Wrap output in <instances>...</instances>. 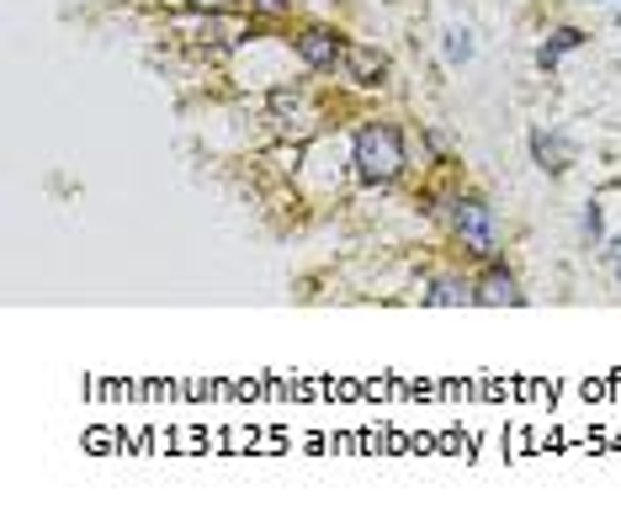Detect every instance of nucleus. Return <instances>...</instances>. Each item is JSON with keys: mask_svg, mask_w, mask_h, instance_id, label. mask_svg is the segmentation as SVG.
<instances>
[{"mask_svg": "<svg viewBox=\"0 0 621 520\" xmlns=\"http://www.w3.org/2000/svg\"><path fill=\"white\" fill-rule=\"evenodd\" d=\"M404 139H399V128L388 123H367L361 133H356V176L372 186H388L404 176Z\"/></svg>", "mask_w": 621, "mask_h": 520, "instance_id": "nucleus-1", "label": "nucleus"}, {"mask_svg": "<svg viewBox=\"0 0 621 520\" xmlns=\"http://www.w3.org/2000/svg\"><path fill=\"white\" fill-rule=\"evenodd\" d=\"M451 229L462 234V245L473 250L478 261H494V245H500V240H494V213H489L478 197H457V202H451Z\"/></svg>", "mask_w": 621, "mask_h": 520, "instance_id": "nucleus-2", "label": "nucleus"}, {"mask_svg": "<svg viewBox=\"0 0 621 520\" xmlns=\"http://www.w3.org/2000/svg\"><path fill=\"white\" fill-rule=\"evenodd\" d=\"M297 59L308 64V69H335V64L346 59V37H335L329 27H308L297 37Z\"/></svg>", "mask_w": 621, "mask_h": 520, "instance_id": "nucleus-3", "label": "nucleus"}, {"mask_svg": "<svg viewBox=\"0 0 621 520\" xmlns=\"http://www.w3.org/2000/svg\"><path fill=\"white\" fill-rule=\"evenodd\" d=\"M473 303H489V308H521L526 298H521V287H515V276L500 272V266H489V272L478 276L473 287Z\"/></svg>", "mask_w": 621, "mask_h": 520, "instance_id": "nucleus-4", "label": "nucleus"}, {"mask_svg": "<svg viewBox=\"0 0 621 520\" xmlns=\"http://www.w3.org/2000/svg\"><path fill=\"white\" fill-rule=\"evenodd\" d=\"M340 64L351 69L356 86H383V75H388V59L378 48H367V43H346V59Z\"/></svg>", "mask_w": 621, "mask_h": 520, "instance_id": "nucleus-5", "label": "nucleus"}, {"mask_svg": "<svg viewBox=\"0 0 621 520\" xmlns=\"http://www.w3.org/2000/svg\"><path fill=\"white\" fill-rule=\"evenodd\" d=\"M579 43H585V32H579V27L553 32V43H542V54H536V64H542V69H553V64H558L563 54H574Z\"/></svg>", "mask_w": 621, "mask_h": 520, "instance_id": "nucleus-6", "label": "nucleus"}, {"mask_svg": "<svg viewBox=\"0 0 621 520\" xmlns=\"http://www.w3.org/2000/svg\"><path fill=\"white\" fill-rule=\"evenodd\" d=\"M468 298H473V287H462L457 276H442V281L425 292V303H468Z\"/></svg>", "mask_w": 621, "mask_h": 520, "instance_id": "nucleus-7", "label": "nucleus"}, {"mask_svg": "<svg viewBox=\"0 0 621 520\" xmlns=\"http://www.w3.org/2000/svg\"><path fill=\"white\" fill-rule=\"evenodd\" d=\"M532 150H536V159H542L547 170H563V159H568V150H563L558 139H547V133H536V139H532Z\"/></svg>", "mask_w": 621, "mask_h": 520, "instance_id": "nucleus-8", "label": "nucleus"}, {"mask_svg": "<svg viewBox=\"0 0 621 520\" xmlns=\"http://www.w3.org/2000/svg\"><path fill=\"white\" fill-rule=\"evenodd\" d=\"M468 54H473L468 32H451V37H446V59H468Z\"/></svg>", "mask_w": 621, "mask_h": 520, "instance_id": "nucleus-9", "label": "nucleus"}, {"mask_svg": "<svg viewBox=\"0 0 621 520\" xmlns=\"http://www.w3.org/2000/svg\"><path fill=\"white\" fill-rule=\"evenodd\" d=\"M255 11H293V0H250Z\"/></svg>", "mask_w": 621, "mask_h": 520, "instance_id": "nucleus-10", "label": "nucleus"}, {"mask_svg": "<svg viewBox=\"0 0 621 520\" xmlns=\"http://www.w3.org/2000/svg\"><path fill=\"white\" fill-rule=\"evenodd\" d=\"M585 234H590V240H600V208H590V213H585Z\"/></svg>", "mask_w": 621, "mask_h": 520, "instance_id": "nucleus-11", "label": "nucleus"}, {"mask_svg": "<svg viewBox=\"0 0 621 520\" xmlns=\"http://www.w3.org/2000/svg\"><path fill=\"white\" fill-rule=\"evenodd\" d=\"M192 5H197V11H229L235 0H192Z\"/></svg>", "mask_w": 621, "mask_h": 520, "instance_id": "nucleus-12", "label": "nucleus"}, {"mask_svg": "<svg viewBox=\"0 0 621 520\" xmlns=\"http://www.w3.org/2000/svg\"><path fill=\"white\" fill-rule=\"evenodd\" d=\"M611 261H617V266H621V240H617V245H611Z\"/></svg>", "mask_w": 621, "mask_h": 520, "instance_id": "nucleus-13", "label": "nucleus"}]
</instances>
